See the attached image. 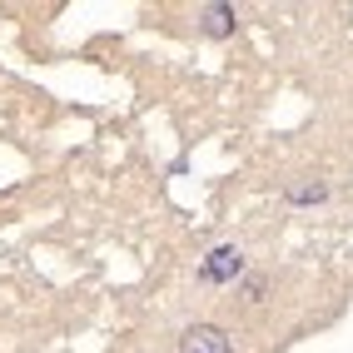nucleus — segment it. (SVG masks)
I'll list each match as a JSON object with an SVG mask.
<instances>
[{
	"instance_id": "obj_2",
	"label": "nucleus",
	"mask_w": 353,
	"mask_h": 353,
	"mask_svg": "<svg viewBox=\"0 0 353 353\" xmlns=\"http://www.w3.org/2000/svg\"><path fill=\"white\" fill-rule=\"evenodd\" d=\"M239 264H244V254L239 249H214V254H209V264L199 269V279H204V284H224V279H234V274H239Z\"/></svg>"
},
{
	"instance_id": "obj_3",
	"label": "nucleus",
	"mask_w": 353,
	"mask_h": 353,
	"mask_svg": "<svg viewBox=\"0 0 353 353\" xmlns=\"http://www.w3.org/2000/svg\"><path fill=\"white\" fill-rule=\"evenodd\" d=\"M204 20H209V26H204L209 35H229V30H234V15H229L224 6H209V10H204Z\"/></svg>"
},
{
	"instance_id": "obj_1",
	"label": "nucleus",
	"mask_w": 353,
	"mask_h": 353,
	"mask_svg": "<svg viewBox=\"0 0 353 353\" xmlns=\"http://www.w3.org/2000/svg\"><path fill=\"white\" fill-rule=\"evenodd\" d=\"M179 353H229V334L214 323H194V328H184Z\"/></svg>"
}]
</instances>
